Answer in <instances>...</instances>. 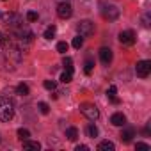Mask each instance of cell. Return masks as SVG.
Masks as SVG:
<instances>
[{
	"mask_svg": "<svg viewBox=\"0 0 151 151\" xmlns=\"http://www.w3.org/2000/svg\"><path fill=\"white\" fill-rule=\"evenodd\" d=\"M119 43L124 45V46H132V45L135 43V34H133L132 30H123V32L119 34Z\"/></svg>",
	"mask_w": 151,
	"mask_h": 151,
	"instance_id": "9",
	"label": "cell"
},
{
	"mask_svg": "<svg viewBox=\"0 0 151 151\" xmlns=\"http://www.w3.org/2000/svg\"><path fill=\"white\" fill-rule=\"evenodd\" d=\"M135 73H137V77H140V78L149 77V73H151V62L149 60H139L137 66H135Z\"/></svg>",
	"mask_w": 151,
	"mask_h": 151,
	"instance_id": "7",
	"label": "cell"
},
{
	"mask_svg": "<svg viewBox=\"0 0 151 151\" xmlns=\"http://www.w3.org/2000/svg\"><path fill=\"white\" fill-rule=\"evenodd\" d=\"M23 147L25 149H36V151H39L41 149V144L37 142V140H23Z\"/></svg>",
	"mask_w": 151,
	"mask_h": 151,
	"instance_id": "14",
	"label": "cell"
},
{
	"mask_svg": "<svg viewBox=\"0 0 151 151\" xmlns=\"http://www.w3.org/2000/svg\"><path fill=\"white\" fill-rule=\"evenodd\" d=\"M89 147L87 146H84V144H80V146H77V151H87Z\"/></svg>",
	"mask_w": 151,
	"mask_h": 151,
	"instance_id": "31",
	"label": "cell"
},
{
	"mask_svg": "<svg viewBox=\"0 0 151 151\" xmlns=\"http://www.w3.org/2000/svg\"><path fill=\"white\" fill-rule=\"evenodd\" d=\"M114 144L110 142V140H103V142H100V146H98V149L100 151H114Z\"/></svg>",
	"mask_w": 151,
	"mask_h": 151,
	"instance_id": "17",
	"label": "cell"
},
{
	"mask_svg": "<svg viewBox=\"0 0 151 151\" xmlns=\"http://www.w3.org/2000/svg\"><path fill=\"white\" fill-rule=\"evenodd\" d=\"M116 93H117L116 86H110V87H109V91H107V98H109L112 103H119V98L116 96Z\"/></svg>",
	"mask_w": 151,
	"mask_h": 151,
	"instance_id": "13",
	"label": "cell"
},
{
	"mask_svg": "<svg viewBox=\"0 0 151 151\" xmlns=\"http://www.w3.org/2000/svg\"><path fill=\"white\" fill-rule=\"evenodd\" d=\"M62 64H64L66 69H73V59H71V57H66V59L62 60Z\"/></svg>",
	"mask_w": 151,
	"mask_h": 151,
	"instance_id": "25",
	"label": "cell"
},
{
	"mask_svg": "<svg viewBox=\"0 0 151 151\" xmlns=\"http://www.w3.org/2000/svg\"><path fill=\"white\" fill-rule=\"evenodd\" d=\"M100 13H101V16H103L105 20H109V22H114V20L119 18V7L114 6V4L101 2V6H100Z\"/></svg>",
	"mask_w": 151,
	"mask_h": 151,
	"instance_id": "3",
	"label": "cell"
},
{
	"mask_svg": "<svg viewBox=\"0 0 151 151\" xmlns=\"http://www.w3.org/2000/svg\"><path fill=\"white\" fill-rule=\"evenodd\" d=\"M80 112H82L89 121H96V119L100 117V112H98L96 105H93V103H80Z\"/></svg>",
	"mask_w": 151,
	"mask_h": 151,
	"instance_id": "5",
	"label": "cell"
},
{
	"mask_svg": "<svg viewBox=\"0 0 151 151\" xmlns=\"http://www.w3.org/2000/svg\"><path fill=\"white\" fill-rule=\"evenodd\" d=\"M110 123H112L114 126H124V124H126V117H124V114H121V112H116V114H112V117H110Z\"/></svg>",
	"mask_w": 151,
	"mask_h": 151,
	"instance_id": "11",
	"label": "cell"
},
{
	"mask_svg": "<svg viewBox=\"0 0 151 151\" xmlns=\"http://www.w3.org/2000/svg\"><path fill=\"white\" fill-rule=\"evenodd\" d=\"M93 68H94V62H93L91 59H87V60H86V64H84V71H86V75H91Z\"/></svg>",
	"mask_w": 151,
	"mask_h": 151,
	"instance_id": "21",
	"label": "cell"
},
{
	"mask_svg": "<svg viewBox=\"0 0 151 151\" xmlns=\"http://www.w3.org/2000/svg\"><path fill=\"white\" fill-rule=\"evenodd\" d=\"M43 86H45V89H48V91H53V89H55V82H53V80H45Z\"/></svg>",
	"mask_w": 151,
	"mask_h": 151,
	"instance_id": "27",
	"label": "cell"
},
{
	"mask_svg": "<svg viewBox=\"0 0 151 151\" xmlns=\"http://www.w3.org/2000/svg\"><path fill=\"white\" fill-rule=\"evenodd\" d=\"M37 18H39V16H37L36 11H29V13H27V20H29V22H36Z\"/></svg>",
	"mask_w": 151,
	"mask_h": 151,
	"instance_id": "26",
	"label": "cell"
},
{
	"mask_svg": "<svg viewBox=\"0 0 151 151\" xmlns=\"http://www.w3.org/2000/svg\"><path fill=\"white\" fill-rule=\"evenodd\" d=\"M14 117V103L9 96H0V121H11Z\"/></svg>",
	"mask_w": 151,
	"mask_h": 151,
	"instance_id": "2",
	"label": "cell"
},
{
	"mask_svg": "<svg viewBox=\"0 0 151 151\" xmlns=\"http://www.w3.org/2000/svg\"><path fill=\"white\" fill-rule=\"evenodd\" d=\"M57 14H59V18H62V20L71 18V14H73V7L69 6V2H60L59 7H57Z\"/></svg>",
	"mask_w": 151,
	"mask_h": 151,
	"instance_id": "8",
	"label": "cell"
},
{
	"mask_svg": "<svg viewBox=\"0 0 151 151\" xmlns=\"http://www.w3.org/2000/svg\"><path fill=\"white\" fill-rule=\"evenodd\" d=\"M133 137H135V130H133V128H126V130H123V133H121V140H123V142H130Z\"/></svg>",
	"mask_w": 151,
	"mask_h": 151,
	"instance_id": "12",
	"label": "cell"
},
{
	"mask_svg": "<svg viewBox=\"0 0 151 151\" xmlns=\"http://www.w3.org/2000/svg\"><path fill=\"white\" fill-rule=\"evenodd\" d=\"M112 50L110 48H101L100 50V59H101V62L105 64V66H109L110 62H112Z\"/></svg>",
	"mask_w": 151,
	"mask_h": 151,
	"instance_id": "10",
	"label": "cell"
},
{
	"mask_svg": "<svg viewBox=\"0 0 151 151\" xmlns=\"http://www.w3.org/2000/svg\"><path fill=\"white\" fill-rule=\"evenodd\" d=\"M77 30H78V34H80L82 37H89V36L94 34V23H93L91 20H82V22L77 25Z\"/></svg>",
	"mask_w": 151,
	"mask_h": 151,
	"instance_id": "6",
	"label": "cell"
},
{
	"mask_svg": "<svg viewBox=\"0 0 151 151\" xmlns=\"http://www.w3.org/2000/svg\"><path fill=\"white\" fill-rule=\"evenodd\" d=\"M135 147H137V149H149V146H147V144H144V142H137V144H135Z\"/></svg>",
	"mask_w": 151,
	"mask_h": 151,
	"instance_id": "29",
	"label": "cell"
},
{
	"mask_svg": "<svg viewBox=\"0 0 151 151\" xmlns=\"http://www.w3.org/2000/svg\"><path fill=\"white\" fill-rule=\"evenodd\" d=\"M66 137H68L69 140H73V142H75V140L78 139V130L75 128V126H69V128L66 130Z\"/></svg>",
	"mask_w": 151,
	"mask_h": 151,
	"instance_id": "15",
	"label": "cell"
},
{
	"mask_svg": "<svg viewBox=\"0 0 151 151\" xmlns=\"http://www.w3.org/2000/svg\"><path fill=\"white\" fill-rule=\"evenodd\" d=\"M82 45H84V37H82V36H77V37L73 39V46H75V48H80Z\"/></svg>",
	"mask_w": 151,
	"mask_h": 151,
	"instance_id": "24",
	"label": "cell"
},
{
	"mask_svg": "<svg viewBox=\"0 0 151 151\" xmlns=\"http://www.w3.org/2000/svg\"><path fill=\"white\" fill-rule=\"evenodd\" d=\"M142 25H144V27H149V13L144 16V20H142Z\"/></svg>",
	"mask_w": 151,
	"mask_h": 151,
	"instance_id": "30",
	"label": "cell"
},
{
	"mask_svg": "<svg viewBox=\"0 0 151 151\" xmlns=\"http://www.w3.org/2000/svg\"><path fill=\"white\" fill-rule=\"evenodd\" d=\"M53 36H55V27L52 25V27H48V29L45 30V37H46V39H52Z\"/></svg>",
	"mask_w": 151,
	"mask_h": 151,
	"instance_id": "23",
	"label": "cell"
},
{
	"mask_svg": "<svg viewBox=\"0 0 151 151\" xmlns=\"http://www.w3.org/2000/svg\"><path fill=\"white\" fill-rule=\"evenodd\" d=\"M16 93L22 94V96H27V94H29V86H27V84H20V86L16 87Z\"/></svg>",
	"mask_w": 151,
	"mask_h": 151,
	"instance_id": "19",
	"label": "cell"
},
{
	"mask_svg": "<svg viewBox=\"0 0 151 151\" xmlns=\"http://www.w3.org/2000/svg\"><path fill=\"white\" fill-rule=\"evenodd\" d=\"M86 133H87V137H91V139H94V137H98V128L91 123V124H87V128H86Z\"/></svg>",
	"mask_w": 151,
	"mask_h": 151,
	"instance_id": "18",
	"label": "cell"
},
{
	"mask_svg": "<svg viewBox=\"0 0 151 151\" xmlns=\"http://www.w3.org/2000/svg\"><path fill=\"white\" fill-rule=\"evenodd\" d=\"M22 62V48L16 45L14 37L0 32V69L13 71Z\"/></svg>",
	"mask_w": 151,
	"mask_h": 151,
	"instance_id": "1",
	"label": "cell"
},
{
	"mask_svg": "<svg viewBox=\"0 0 151 151\" xmlns=\"http://www.w3.org/2000/svg\"><path fill=\"white\" fill-rule=\"evenodd\" d=\"M0 22H2L4 25H7V27H11V29H16L20 25H23L22 16L16 14V13H6V14L0 13Z\"/></svg>",
	"mask_w": 151,
	"mask_h": 151,
	"instance_id": "4",
	"label": "cell"
},
{
	"mask_svg": "<svg viewBox=\"0 0 151 151\" xmlns=\"http://www.w3.org/2000/svg\"><path fill=\"white\" fill-rule=\"evenodd\" d=\"M71 78H73V69H66V71L60 75V82H62V84H69Z\"/></svg>",
	"mask_w": 151,
	"mask_h": 151,
	"instance_id": "16",
	"label": "cell"
},
{
	"mask_svg": "<svg viewBox=\"0 0 151 151\" xmlns=\"http://www.w3.org/2000/svg\"><path fill=\"white\" fill-rule=\"evenodd\" d=\"M60 2H69V0H59V4H60Z\"/></svg>",
	"mask_w": 151,
	"mask_h": 151,
	"instance_id": "32",
	"label": "cell"
},
{
	"mask_svg": "<svg viewBox=\"0 0 151 151\" xmlns=\"http://www.w3.org/2000/svg\"><path fill=\"white\" fill-rule=\"evenodd\" d=\"M18 137H20V140H27V139L30 137V132H29L27 128H20V130H18Z\"/></svg>",
	"mask_w": 151,
	"mask_h": 151,
	"instance_id": "20",
	"label": "cell"
},
{
	"mask_svg": "<svg viewBox=\"0 0 151 151\" xmlns=\"http://www.w3.org/2000/svg\"><path fill=\"white\" fill-rule=\"evenodd\" d=\"M68 48H69V45H68L66 41H60V43L57 45V52H60V53H66Z\"/></svg>",
	"mask_w": 151,
	"mask_h": 151,
	"instance_id": "22",
	"label": "cell"
},
{
	"mask_svg": "<svg viewBox=\"0 0 151 151\" xmlns=\"http://www.w3.org/2000/svg\"><path fill=\"white\" fill-rule=\"evenodd\" d=\"M39 110H41V114H48L50 112V107H48V103H39Z\"/></svg>",
	"mask_w": 151,
	"mask_h": 151,
	"instance_id": "28",
	"label": "cell"
}]
</instances>
